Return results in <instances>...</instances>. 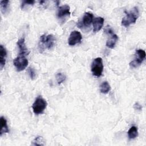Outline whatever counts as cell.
<instances>
[{
	"label": "cell",
	"instance_id": "cell-20",
	"mask_svg": "<svg viewBox=\"0 0 146 146\" xmlns=\"http://www.w3.org/2000/svg\"><path fill=\"white\" fill-rule=\"evenodd\" d=\"M35 1H23L21 4V9L23 10L26 6H33L35 3Z\"/></svg>",
	"mask_w": 146,
	"mask_h": 146
},
{
	"label": "cell",
	"instance_id": "cell-11",
	"mask_svg": "<svg viewBox=\"0 0 146 146\" xmlns=\"http://www.w3.org/2000/svg\"><path fill=\"white\" fill-rule=\"evenodd\" d=\"M104 18L103 17H96L93 21V31L96 33L100 30L104 24Z\"/></svg>",
	"mask_w": 146,
	"mask_h": 146
},
{
	"label": "cell",
	"instance_id": "cell-19",
	"mask_svg": "<svg viewBox=\"0 0 146 146\" xmlns=\"http://www.w3.org/2000/svg\"><path fill=\"white\" fill-rule=\"evenodd\" d=\"M44 140L42 136H37L34 139L31 144L34 145H44Z\"/></svg>",
	"mask_w": 146,
	"mask_h": 146
},
{
	"label": "cell",
	"instance_id": "cell-12",
	"mask_svg": "<svg viewBox=\"0 0 146 146\" xmlns=\"http://www.w3.org/2000/svg\"><path fill=\"white\" fill-rule=\"evenodd\" d=\"M109 34H110V37L106 42V46L110 48H113L118 40V36L116 34L113 33V32Z\"/></svg>",
	"mask_w": 146,
	"mask_h": 146
},
{
	"label": "cell",
	"instance_id": "cell-9",
	"mask_svg": "<svg viewBox=\"0 0 146 146\" xmlns=\"http://www.w3.org/2000/svg\"><path fill=\"white\" fill-rule=\"evenodd\" d=\"M93 18H94V16L92 13H90L89 12L85 13L83 17L82 21L79 22L77 24V26L79 27V28H81L83 26H88L92 22Z\"/></svg>",
	"mask_w": 146,
	"mask_h": 146
},
{
	"label": "cell",
	"instance_id": "cell-22",
	"mask_svg": "<svg viewBox=\"0 0 146 146\" xmlns=\"http://www.w3.org/2000/svg\"><path fill=\"white\" fill-rule=\"evenodd\" d=\"M133 108L135 109V110H141L142 109V106L137 102L135 103L133 105Z\"/></svg>",
	"mask_w": 146,
	"mask_h": 146
},
{
	"label": "cell",
	"instance_id": "cell-15",
	"mask_svg": "<svg viewBox=\"0 0 146 146\" xmlns=\"http://www.w3.org/2000/svg\"><path fill=\"white\" fill-rule=\"evenodd\" d=\"M128 135L129 139H135L138 135L137 128L136 126L131 127L128 131Z\"/></svg>",
	"mask_w": 146,
	"mask_h": 146
},
{
	"label": "cell",
	"instance_id": "cell-1",
	"mask_svg": "<svg viewBox=\"0 0 146 146\" xmlns=\"http://www.w3.org/2000/svg\"><path fill=\"white\" fill-rule=\"evenodd\" d=\"M55 42V37L52 34H43L41 35L38 44L39 51L42 52L46 49L50 50L54 46Z\"/></svg>",
	"mask_w": 146,
	"mask_h": 146
},
{
	"label": "cell",
	"instance_id": "cell-2",
	"mask_svg": "<svg viewBox=\"0 0 146 146\" xmlns=\"http://www.w3.org/2000/svg\"><path fill=\"white\" fill-rule=\"evenodd\" d=\"M138 8L135 7L132 10L127 13L125 16L122 19L121 25L124 27H128L132 24L135 23L139 17Z\"/></svg>",
	"mask_w": 146,
	"mask_h": 146
},
{
	"label": "cell",
	"instance_id": "cell-18",
	"mask_svg": "<svg viewBox=\"0 0 146 146\" xmlns=\"http://www.w3.org/2000/svg\"><path fill=\"white\" fill-rule=\"evenodd\" d=\"M9 1L8 0H3L0 2V6H1V11L3 14L6 13V12L7 11V9L9 7Z\"/></svg>",
	"mask_w": 146,
	"mask_h": 146
},
{
	"label": "cell",
	"instance_id": "cell-5",
	"mask_svg": "<svg viewBox=\"0 0 146 146\" xmlns=\"http://www.w3.org/2000/svg\"><path fill=\"white\" fill-rule=\"evenodd\" d=\"M135 59L129 63V66L132 68H137L142 63L145 59V52L141 49L136 50Z\"/></svg>",
	"mask_w": 146,
	"mask_h": 146
},
{
	"label": "cell",
	"instance_id": "cell-21",
	"mask_svg": "<svg viewBox=\"0 0 146 146\" xmlns=\"http://www.w3.org/2000/svg\"><path fill=\"white\" fill-rule=\"evenodd\" d=\"M28 72H29V74L30 75V78L32 80L34 79L36 77V74H35V72L34 70L31 67H29V69H28Z\"/></svg>",
	"mask_w": 146,
	"mask_h": 146
},
{
	"label": "cell",
	"instance_id": "cell-3",
	"mask_svg": "<svg viewBox=\"0 0 146 146\" xmlns=\"http://www.w3.org/2000/svg\"><path fill=\"white\" fill-rule=\"evenodd\" d=\"M47 103L44 99L42 96H38L34 103L33 104L32 108L34 113L36 115L42 113L47 107Z\"/></svg>",
	"mask_w": 146,
	"mask_h": 146
},
{
	"label": "cell",
	"instance_id": "cell-4",
	"mask_svg": "<svg viewBox=\"0 0 146 146\" xmlns=\"http://www.w3.org/2000/svg\"><path fill=\"white\" fill-rule=\"evenodd\" d=\"M104 66L103 60L101 58L98 57L94 59L91 64V72L95 76L99 77L102 75Z\"/></svg>",
	"mask_w": 146,
	"mask_h": 146
},
{
	"label": "cell",
	"instance_id": "cell-8",
	"mask_svg": "<svg viewBox=\"0 0 146 146\" xmlns=\"http://www.w3.org/2000/svg\"><path fill=\"white\" fill-rule=\"evenodd\" d=\"M70 7L67 5L59 6L56 15L58 19H64L70 15Z\"/></svg>",
	"mask_w": 146,
	"mask_h": 146
},
{
	"label": "cell",
	"instance_id": "cell-14",
	"mask_svg": "<svg viewBox=\"0 0 146 146\" xmlns=\"http://www.w3.org/2000/svg\"><path fill=\"white\" fill-rule=\"evenodd\" d=\"M0 122L1 124V128L0 131V135L2 136L3 133H8L9 132V129L7 124V120L3 116H1Z\"/></svg>",
	"mask_w": 146,
	"mask_h": 146
},
{
	"label": "cell",
	"instance_id": "cell-17",
	"mask_svg": "<svg viewBox=\"0 0 146 146\" xmlns=\"http://www.w3.org/2000/svg\"><path fill=\"white\" fill-rule=\"evenodd\" d=\"M55 78H56L57 83L59 85H60V84H62V83H63L66 80V76L64 74H63L62 72H58L56 74Z\"/></svg>",
	"mask_w": 146,
	"mask_h": 146
},
{
	"label": "cell",
	"instance_id": "cell-6",
	"mask_svg": "<svg viewBox=\"0 0 146 146\" xmlns=\"http://www.w3.org/2000/svg\"><path fill=\"white\" fill-rule=\"evenodd\" d=\"M29 61L25 55H19L13 60V64L17 71H22L27 66Z\"/></svg>",
	"mask_w": 146,
	"mask_h": 146
},
{
	"label": "cell",
	"instance_id": "cell-10",
	"mask_svg": "<svg viewBox=\"0 0 146 146\" xmlns=\"http://www.w3.org/2000/svg\"><path fill=\"white\" fill-rule=\"evenodd\" d=\"M17 46L19 48V55H27L29 53L27 48L26 47V44H25V39L24 38H20L18 42H17Z\"/></svg>",
	"mask_w": 146,
	"mask_h": 146
},
{
	"label": "cell",
	"instance_id": "cell-16",
	"mask_svg": "<svg viewBox=\"0 0 146 146\" xmlns=\"http://www.w3.org/2000/svg\"><path fill=\"white\" fill-rule=\"evenodd\" d=\"M100 87V92L104 94L108 93L111 90V86L107 81L103 82L101 84Z\"/></svg>",
	"mask_w": 146,
	"mask_h": 146
},
{
	"label": "cell",
	"instance_id": "cell-13",
	"mask_svg": "<svg viewBox=\"0 0 146 146\" xmlns=\"http://www.w3.org/2000/svg\"><path fill=\"white\" fill-rule=\"evenodd\" d=\"M7 51L2 44L0 46V67L2 70L6 64Z\"/></svg>",
	"mask_w": 146,
	"mask_h": 146
},
{
	"label": "cell",
	"instance_id": "cell-7",
	"mask_svg": "<svg viewBox=\"0 0 146 146\" xmlns=\"http://www.w3.org/2000/svg\"><path fill=\"white\" fill-rule=\"evenodd\" d=\"M82 36L81 33L78 31H73L71 33L68 39V43L70 46H74L81 42Z\"/></svg>",
	"mask_w": 146,
	"mask_h": 146
}]
</instances>
